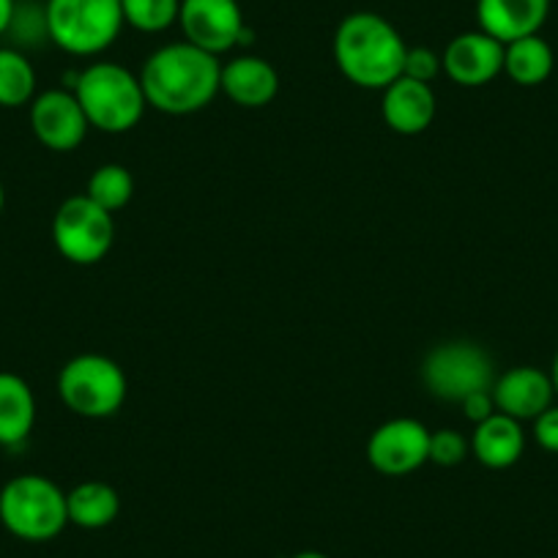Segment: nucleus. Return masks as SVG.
<instances>
[{
    "label": "nucleus",
    "instance_id": "30",
    "mask_svg": "<svg viewBox=\"0 0 558 558\" xmlns=\"http://www.w3.org/2000/svg\"><path fill=\"white\" fill-rule=\"evenodd\" d=\"M293 558H329V556H324V553H318V550H304V553H296Z\"/></svg>",
    "mask_w": 558,
    "mask_h": 558
},
{
    "label": "nucleus",
    "instance_id": "2",
    "mask_svg": "<svg viewBox=\"0 0 558 558\" xmlns=\"http://www.w3.org/2000/svg\"><path fill=\"white\" fill-rule=\"evenodd\" d=\"M405 41L386 17L373 12L348 14L335 34L337 69L359 88L384 90L402 77Z\"/></svg>",
    "mask_w": 558,
    "mask_h": 558
},
{
    "label": "nucleus",
    "instance_id": "27",
    "mask_svg": "<svg viewBox=\"0 0 558 558\" xmlns=\"http://www.w3.org/2000/svg\"><path fill=\"white\" fill-rule=\"evenodd\" d=\"M460 405H463L465 418H471L474 425H480V422H485V418H490L493 413L498 411L496 400H493V389L474 391V395L465 397V400L460 402Z\"/></svg>",
    "mask_w": 558,
    "mask_h": 558
},
{
    "label": "nucleus",
    "instance_id": "14",
    "mask_svg": "<svg viewBox=\"0 0 558 558\" xmlns=\"http://www.w3.org/2000/svg\"><path fill=\"white\" fill-rule=\"evenodd\" d=\"M550 14V0H476L480 31L501 45L539 34Z\"/></svg>",
    "mask_w": 558,
    "mask_h": 558
},
{
    "label": "nucleus",
    "instance_id": "7",
    "mask_svg": "<svg viewBox=\"0 0 558 558\" xmlns=\"http://www.w3.org/2000/svg\"><path fill=\"white\" fill-rule=\"evenodd\" d=\"M427 391L444 402H463L474 391H487L496 384L493 362L476 342L454 340L433 348L422 364Z\"/></svg>",
    "mask_w": 558,
    "mask_h": 558
},
{
    "label": "nucleus",
    "instance_id": "10",
    "mask_svg": "<svg viewBox=\"0 0 558 558\" xmlns=\"http://www.w3.org/2000/svg\"><path fill=\"white\" fill-rule=\"evenodd\" d=\"M367 460L384 476L411 474L430 460V430L418 418H391L369 436Z\"/></svg>",
    "mask_w": 558,
    "mask_h": 558
},
{
    "label": "nucleus",
    "instance_id": "29",
    "mask_svg": "<svg viewBox=\"0 0 558 558\" xmlns=\"http://www.w3.org/2000/svg\"><path fill=\"white\" fill-rule=\"evenodd\" d=\"M550 380H553V391L558 395V351L556 356H553V367H550Z\"/></svg>",
    "mask_w": 558,
    "mask_h": 558
},
{
    "label": "nucleus",
    "instance_id": "4",
    "mask_svg": "<svg viewBox=\"0 0 558 558\" xmlns=\"http://www.w3.org/2000/svg\"><path fill=\"white\" fill-rule=\"evenodd\" d=\"M0 523L17 539H56L69 525L66 493L47 476H14L0 490Z\"/></svg>",
    "mask_w": 558,
    "mask_h": 558
},
{
    "label": "nucleus",
    "instance_id": "31",
    "mask_svg": "<svg viewBox=\"0 0 558 558\" xmlns=\"http://www.w3.org/2000/svg\"><path fill=\"white\" fill-rule=\"evenodd\" d=\"M3 206H7V190H3V181H0V214H3Z\"/></svg>",
    "mask_w": 558,
    "mask_h": 558
},
{
    "label": "nucleus",
    "instance_id": "13",
    "mask_svg": "<svg viewBox=\"0 0 558 558\" xmlns=\"http://www.w3.org/2000/svg\"><path fill=\"white\" fill-rule=\"evenodd\" d=\"M553 380L550 373H542L536 367H512L493 384V400L496 408L507 416L525 422H534L539 413L553 405Z\"/></svg>",
    "mask_w": 558,
    "mask_h": 558
},
{
    "label": "nucleus",
    "instance_id": "16",
    "mask_svg": "<svg viewBox=\"0 0 558 558\" xmlns=\"http://www.w3.org/2000/svg\"><path fill=\"white\" fill-rule=\"evenodd\" d=\"M219 90L241 107H266L279 94V74L266 58L239 56L222 66Z\"/></svg>",
    "mask_w": 558,
    "mask_h": 558
},
{
    "label": "nucleus",
    "instance_id": "11",
    "mask_svg": "<svg viewBox=\"0 0 558 558\" xmlns=\"http://www.w3.org/2000/svg\"><path fill=\"white\" fill-rule=\"evenodd\" d=\"M31 129L50 151H74L88 134L90 123L77 96L69 90H45L31 101Z\"/></svg>",
    "mask_w": 558,
    "mask_h": 558
},
{
    "label": "nucleus",
    "instance_id": "21",
    "mask_svg": "<svg viewBox=\"0 0 558 558\" xmlns=\"http://www.w3.org/2000/svg\"><path fill=\"white\" fill-rule=\"evenodd\" d=\"M36 99L34 63L20 50H0V107H23Z\"/></svg>",
    "mask_w": 558,
    "mask_h": 558
},
{
    "label": "nucleus",
    "instance_id": "20",
    "mask_svg": "<svg viewBox=\"0 0 558 558\" xmlns=\"http://www.w3.org/2000/svg\"><path fill=\"white\" fill-rule=\"evenodd\" d=\"M69 523L80 529H105L121 512V498L107 482H83L66 493Z\"/></svg>",
    "mask_w": 558,
    "mask_h": 558
},
{
    "label": "nucleus",
    "instance_id": "9",
    "mask_svg": "<svg viewBox=\"0 0 558 558\" xmlns=\"http://www.w3.org/2000/svg\"><path fill=\"white\" fill-rule=\"evenodd\" d=\"M179 25L190 45L211 56L250 41L239 0H181Z\"/></svg>",
    "mask_w": 558,
    "mask_h": 558
},
{
    "label": "nucleus",
    "instance_id": "24",
    "mask_svg": "<svg viewBox=\"0 0 558 558\" xmlns=\"http://www.w3.org/2000/svg\"><path fill=\"white\" fill-rule=\"evenodd\" d=\"M469 454V441L458 430H438L430 433V460L433 463L452 469L460 465Z\"/></svg>",
    "mask_w": 558,
    "mask_h": 558
},
{
    "label": "nucleus",
    "instance_id": "28",
    "mask_svg": "<svg viewBox=\"0 0 558 558\" xmlns=\"http://www.w3.org/2000/svg\"><path fill=\"white\" fill-rule=\"evenodd\" d=\"M14 14H17V0H0V36L12 31Z\"/></svg>",
    "mask_w": 558,
    "mask_h": 558
},
{
    "label": "nucleus",
    "instance_id": "12",
    "mask_svg": "<svg viewBox=\"0 0 558 558\" xmlns=\"http://www.w3.org/2000/svg\"><path fill=\"white\" fill-rule=\"evenodd\" d=\"M444 74L463 88H480L504 72V45L485 31L454 36L441 56Z\"/></svg>",
    "mask_w": 558,
    "mask_h": 558
},
{
    "label": "nucleus",
    "instance_id": "15",
    "mask_svg": "<svg viewBox=\"0 0 558 558\" xmlns=\"http://www.w3.org/2000/svg\"><path fill=\"white\" fill-rule=\"evenodd\" d=\"M380 112L397 134H422L436 118V94L427 83L397 77L389 88H384Z\"/></svg>",
    "mask_w": 558,
    "mask_h": 558
},
{
    "label": "nucleus",
    "instance_id": "19",
    "mask_svg": "<svg viewBox=\"0 0 558 558\" xmlns=\"http://www.w3.org/2000/svg\"><path fill=\"white\" fill-rule=\"evenodd\" d=\"M553 66H556L553 47L539 34L504 45V74L514 85H523V88L542 85L553 74Z\"/></svg>",
    "mask_w": 558,
    "mask_h": 558
},
{
    "label": "nucleus",
    "instance_id": "3",
    "mask_svg": "<svg viewBox=\"0 0 558 558\" xmlns=\"http://www.w3.org/2000/svg\"><path fill=\"white\" fill-rule=\"evenodd\" d=\"M74 96L94 129L107 134L129 132L140 123L148 101L140 77L118 63H90L74 77Z\"/></svg>",
    "mask_w": 558,
    "mask_h": 558
},
{
    "label": "nucleus",
    "instance_id": "6",
    "mask_svg": "<svg viewBox=\"0 0 558 558\" xmlns=\"http://www.w3.org/2000/svg\"><path fill=\"white\" fill-rule=\"evenodd\" d=\"M63 405L85 418L112 416L126 400V375L101 353H83L63 364L58 375Z\"/></svg>",
    "mask_w": 558,
    "mask_h": 558
},
{
    "label": "nucleus",
    "instance_id": "22",
    "mask_svg": "<svg viewBox=\"0 0 558 558\" xmlns=\"http://www.w3.org/2000/svg\"><path fill=\"white\" fill-rule=\"evenodd\" d=\"M85 195L101 206L105 211H118V208L126 206L134 195V179L123 165H101L94 170V175L88 179V192Z\"/></svg>",
    "mask_w": 558,
    "mask_h": 558
},
{
    "label": "nucleus",
    "instance_id": "1",
    "mask_svg": "<svg viewBox=\"0 0 558 558\" xmlns=\"http://www.w3.org/2000/svg\"><path fill=\"white\" fill-rule=\"evenodd\" d=\"M219 80H222V63L217 61V56L190 41L159 47L154 56H148L146 66L140 72L146 101L154 110L168 116H190L211 105L214 96L219 94Z\"/></svg>",
    "mask_w": 558,
    "mask_h": 558
},
{
    "label": "nucleus",
    "instance_id": "18",
    "mask_svg": "<svg viewBox=\"0 0 558 558\" xmlns=\"http://www.w3.org/2000/svg\"><path fill=\"white\" fill-rule=\"evenodd\" d=\"M36 425V397L28 380L0 373V447H20Z\"/></svg>",
    "mask_w": 558,
    "mask_h": 558
},
{
    "label": "nucleus",
    "instance_id": "17",
    "mask_svg": "<svg viewBox=\"0 0 558 558\" xmlns=\"http://www.w3.org/2000/svg\"><path fill=\"white\" fill-rule=\"evenodd\" d=\"M476 460L493 471L509 469L518 463L525 452V433L518 418L496 411L490 418L476 425L474 438H471Z\"/></svg>",
    "mask_w": 558,
    "mask_h": 558
},
{
    "label": "nucleus",
    "instance_id": "25",
    "mask_svg": "<svg viewBox=\"0 0 558 558\" xmlns=\"http://www.w3.org/2000/svg\"><path fill=\"white\" fill-rule=\"evenodd\" d=\"M438 72H444L441 56H436L430 47H408L405 63H402V77L430 85L438 77Z\"/></svg>",
    "mask_w": 558,
    "mask_h": 558
},
{
    "label": "nucleus",
    "instance_id": "5",
    "mask_svg": "<svg viewBox=\"0 0 558 558\" xmlns=\"http://www.w3.org/2000/svg\"><path fill=\"white\" fill-rule=\"evenodd\" d=\"M123 28L121 0H47L45 31L69 56H99Z\"/></svg>",
    "mask_w": 558,
    "mask_h": 558
},
{
    "label": "nucleus",
    "instance_id": "26",
    "mask_svg": "<svg viewBox=\"0 0 558 558\" xmlns=\"http://www.w3.org/2000/svg\"><path fill=\"white\" fill-rule=\"evenodd\" d=\"M534 441L545 452L558 454V405H550L534 418Z\"/></svg>",
    "mask_w": 558,
    "mask_h": 558
},
{
    "label": "nucleus",
    "instance_id": "23",
    "mask_svg": "<svg viewBox=\"0 0 558 558\" xmlns=\"http://www.w3.org/2000/svg\"><path fill=\"white\" fill-rule=\"evenodd\" d=\"M123 25L140 34H162L179 23L181 0H121Z\"/></svg>",
    "mask_w": 558,
    "mask_h": 558
},
{
    "label": "nucleus",
    "instance_id": "8",
    "mask_svg": "<svg viewBox=\"0 0 558 558\" xmlns=\"http://www.w3.org/2000/svg\"><path fill=\"white\" fill-rule=\"evenodd\" d=\"M52 241L66 260L94 266L116 241L112 214L96 206L88 195H74L58 206L52 217Z\"/></svg>",
    "mask_w": 558,
    "mask_h": 558
}]
</instances>
